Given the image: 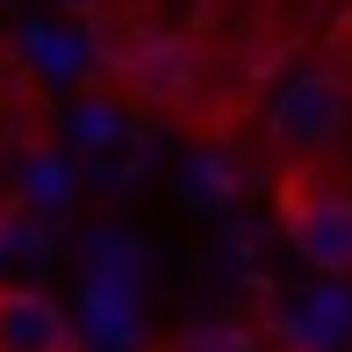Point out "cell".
I'll return each instance as SVG.
<instances>
[{
  "label": "cell",
  "mask_w": 352,
  "mask_h": 352,
  "mask_svg": "<svg viewBox=\"0 0 352 352\" xmlns=\"http://www.w3.org/2000/svg\"><path fill=\"white\" fill-rule=\"evenodd\" d=\"M274 216L280 237L331 280H352V187L331 180L316 158H287L274 173Z\"/></svg>",
  "instance_id": "cell-1"
},
{
  "label": "cell",
  "mask_w": 352,
  "mask_h": 352,
  "mask_svg": "<svg viewBox=\"0 0 352 352\" xmlns=\"http://www.w3.org/2000/svg\"><path fill=\"white\" fill-rule=\"evenodd\" d=\"M166 352H259V345H252L245 324H195V331H180Z\"/></svg>",
  "instance_id": "cell-5"
},
{
  "label": "cell",
  "mask_w": 352,
  "mask_h": 352,
  "mask_svg": "<svg viewBox=\"0 0 352 352\" xmlns=\"http://www.w3.org/2000/svg\"><path fill=\"white\" fill-rule=\"evenodd\" d=\"M116 72L122 87L137 94L144 108H187L201 87V58L187 36H166V29H137V36L116 43Z\"/></svg>",
  "instance_id": "cell-3"
},
{
  "label": "cell",
  "mask_w": 352,
  "mask_h": 352,
  "mask_svg": "<svg viewBox=\"0 0 352 352\" xmlns=\"http://www.w3.org/2000/svg\"><path fill=\"white\" fill-rule=\"evenodd\" d=\"M345 122H352V87H345V72H331V65L295 72L274 94V108H266V137H274L280 158H324L331 144L345 137Z\"/></svg>",
  "instance_id": "cell-2"
},
{
  "label": "cell",
  "mask_w": 352,
  "mask_h": 352,
  "mask_svg": "<svg viewBox=\"0 0 352 352\" xmlns=\"http://www.w3.org/2000/svg\"><path fill=\"white\" fill-rule=\"evenodd\" d=\"M0 352H79L72 316L58 309L43 287L0 280Z\"/></svg>",
  "instance_id": "cell-4"
}]
</instances>
